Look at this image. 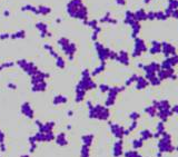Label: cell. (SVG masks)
Returning a JSON list of instances; mask_svg holds the SVG:
<instances>
[{
  "label": "cell",
  "instance_id": "1",
  "mask_svg": "<svg viewBox=\"0 0 178 157\" xmlns=\"http://www.w3.org/2000/svg\"><path fill=\"white\" fill-rule=\"evenodd\" d=\"M88 117L90 119H97V120H108L110 117V111L108 107L104 105L97 104L92 105V107L88 109Z\"/></svg>",
  "mask_w": 178,
  "mask_h": 157
},
{
  "label": "cell",
  "instance_id": "2",
  "mask_svg": "<svg viewBox=\"0 0 178 157\" xmlns=\"http://www.w3.org/2000/svg\"><path fill=\"white\" fill-rule=\"evenodd\" d=\"M157 148H158V152L160 153H167V154H170L175 151V146L173 145L172 141V135L168 134V133H165L162 137L158 139V143H157Z\"/></svg>",
  "mask_w": 178,
  "mask_h": 157
},
{
  "label": "cell",
  "instance_id": "3",
  "mask_svg": "<svg viewBox=\"0 0 178 157\" xmlns=\"http://www.w3.org/2000/svg\"><path fill=\"white\" fill-rule=\"evenodd\" d=\"M126 89V86H123V87H110L109 92H108V96H107L106 100H105V105L106 107H111L115 105L116 103V98H117V95L121 92L123 90Z\"/></svg>",
  "mask_w": 178,
  "mask_h": 157
},
{
  "label": "cell",
  "instance_id": "4",
  "mask_svg": "<svg viewBox=\"0 0 178 157\" xmlns=\"http://www.w3.org/2000/svg\"><path fill=\"white\" fill-rule=\"evenodd\" d=\"M109 128H110V133L113 134V136L116 139H124L125 137V128L119 124H116V123H111L109 121Z\"/></svg>",
  "mask_w": 178,
  "mask_h": 157
},
{
  "label": "cell",
  "instance_id": "5",
  "mask_svg": "<svg viewBox=\"0 0 178 157\" xmlns=\"http://www.w3.org/2000/svg\"><path fill=\"white\" fill-rule=\"evenodd\" d=\"M145 51H147V46H146L145 41L140 39V38H136V40H135V47H134L133 51V57H135V58L140 57Z\"/></svg>",
  "mask_w": 178,
  "mask_h": 157
},
{
  "label": "cell",
  "instance_id": "6",
  "mask_svg": "<svg viewBox=\"0 0 178 157\" xmlns=\"http://www.w3.org/2000/svg\"><path fill=\"white\" fill-rule=\"evenodd\" d=\"M20 110H21V114L28 119H33V117H35V110H33V106L30 105V103H23L21 107H20Z\"/></svg>",
  "mask_w": 178,
  "mask_h": 157
},
{
  "label": "cell",
  "instance_id": "7",
  "mask_svg": "<svg viewBox=\"0 0 178 157\" xmlns=\"http://www.w3.org/2000/svg\"><path fill=\"white\" fill-rule=\"evenodd\" d=\"M162 52L164 54L166 58L170 57V56L176 55V47L173 46L172 44L167 43V41H162Z\"/></svg>",
  "mask_w": 178,
  "mask_h": 157
},
{
  "label": "cell",
  "instance_id": "8",
  "mask_svg": "<svg viewBox=\"0 0 178 157\" xmlns=\"http://www.w3.org/2000/svg\"><path fill=\"white\" fill-rule=\"evenodd\" d=\"M113 157H121L124 156V141L117 139L113 145Z\"/></svg>",
  "mask_w": 178,
  "mask_h": 157
},
{
  "label": "cell",
  "instance_id": "9",
  "mask_svg": "<svg viewBox=\"0 0 178 157\" xmlns=\"http://www.w3.org/2000/svg\"><path fill=\"white\" fill-rule=\"evenodd\" d=\"M152 106L157 110H165V109H170V103L167 99H162V100H152Z\"/></svg>",
  "mask_w": 178,
  "mask_h": 157
},
{
  "label": "cell",
  "instance_id": "10",
  "mask_svg": "<svg viewBox=\"0 0 178 157\" xmlns=\"http://www.w3.org/2000/svg\"><path fill=\"white\" fill-rule=\"evenodd\" d=\"M55 141L59 147H65V146H67L68 143H69L68 138H67V134L64 133V131H61V133H59V134L56 135L55 136Z\"/></svg>",
  "mask_w": 178,
  "mask_h": 157
},
{
  "label": "cell",
  "instance_id": "11",
  "mask_svg": "<svg viewBox=\"0 0 178 157\" xmlns=\"http://www.w3.org/2000/svg\"><path fill=\"white\" fill-rule=\"evenodd\" d=\"M142 69H144V72H145L146 74H149V72L156 74V72L160 69V64L157 61H152V62H150V64H148V65H144Z\"/></svg>",
  "mask_w": 178,
  "mask_h": 157
},
{
  "label": "cell",
  "instance_id": "12",
  "mask_svg": "<svg viewBox=\"0 0 178 157\" xmlns=\"http://www.w3.org/2000/svg\"><path fill=\"white\" fill-rule=\"evenodd\" d=\"M173 115L174 114L172 113L170 109H165V110H157L156 117H158L160 119V121H162V123H166L169 119V117H172Z\"/></svg>",
  "mask_w": 178,
  "mask_h": 157
},
{
  "label": "cell",
  "instance_id": "13",
  "mask_svg": "<svg viewBox=\"0 0 178 157\" xmlns=\"http://www.w3.org/2000/svg\"><path fill=\"white\" fill-rule=\"evenodd\" d=\"M166 133V126H165V123H162V121L159 120V123L157 124L156 126V133H154V138H159L162 137V135Z\"/></svg>",
  "mask_w": 178,
  "mask_h": 157
},
{
  "label": "cell",
  "instance_id": "14",
  "mask_svg": "<svg viewBox=\"0 0 178 157\" xmlns=\"http://www.w3.org/2000/svg\"><path fill=\"white\" fill-rule=\"evenodd\" d=\"M148 85H149V82L145 77L138 76V78H137V80H136V89L137 90H142V89H145L146 87H148Z\"/></svg>",
  "mask_w": 178,
  "mask_h": 157
},
{
  "label": "cell",
  "instance_id": "15",
  "mask_svg": "<svg viewBox=\"0 0 178 157\" xmlns=\"http://www.w3.org/2000/svg\"><path fill=\"white\" fill-rule=\"evenodd\" d=\"M94 141L95 136L92 134H85L81 136V141H82V145H85V146L91 147V145L94 144Z\"/></svg>",
  "mask_w": 178,
  "mask_h": 157
},
{
  "label": "cell",
  "instance_id": "16",
  "mask_svg": "<svg viewBox=\"0 0 178 157\" xmlns=\"http://www.w3.org/2000/svg\"><path fill=\"white\" fill-rule=\"evenodd\" d=\"M149 52L152 55H157L162 52V43H159L157 40H152V47L149 49Z\"/></svg>",
  "mask_w": 178,
  "mask_h": 157
},
{
  "label": "cell",
  "instance_id": "17",
  "mask_svg": "<svg viewBox=\"0 0 178 157\" xmlns=\"http://www.w3.org/2000/svg\"><path fill=\"white\" fill-rule=\"evenodd\" d=\"M116 60H118V61H119L120 64H123V65H126V66L129 65V56H128V54H127L126 51H124V50H121V51L117 55Z\"/></svg>",
  "mask_w": 178,
  "mask_h": 157
},
{
  "label": "cell",
  "instance_id": "18",
  "mask_svg": "<svg viewBox=\"0 0 178 157\" xmlns=\"http://www.w3.org/2000/svg\"><path fill=\"white\" fill-rule=\"evenodd\" d=\"M139 135H140V139L142 141L154 138V133L152 131H149V129H142V131H140Z\"/></svg>",
  "mask_w": 178,
  "mask_h": 157
},
{
  "label": "cell",
  "instance_id": "19",
  "mask_svg": "<svg viewBox=\"0 0 178 157\" xmlns=\"http://www.w3.org/2000/svg\"><path fill=\"white\" fill-rule=\"evenodd\" d=\"M67 102H68V98H67V97H65L64 95H57L55 98H54V100H52V104L55 105V106H59V105L66 104Z\"/></svg>",
  "mask_w": 178,
  "mask_h": 157
},
{
  "label": "cell",
  "instance_id": "20",
  "mask_svg": "<svg viewBox=\"0 0 178 157\" xmlns=\"http://www.w3.org/2000/svg\"><path fill=\"white\" fill-rule=\"evenodd\" d=\"M144 111H145V114H147L149 116V117H156V115H157V109H156L152 105H149V106H147V107L144 109Z\"/></svg>",
  "mask_w": 178,
  "mask_h": 157
},
{
  "label": "cell",
  "instance_id": "21",
  "mask_svg": "<svg viewBox=\"0 0 178 157\" xmlns=\"http://www.w3.org/2000/svg\"><path fill=\"white\" fill-rule=\"evenodd\" d=\"M131 146H133V149L135 151H138L144 146V141L140 139V138H136V139H133L131 141Z\"/></svg>",
  "mask_w": 178,
  "mask_h": 157
},
{
  "label": "cell",
  "instance_id": "22",
  "mask_svg": "<svg viewBox=\"0 0 178 157\" xmlns=\"http://www.w3.org/2000/svg\"><path fill=\"white\" fill-rule=\"evenodd\" d=\"M146 19H147V13H146L142 9L138 10V11L135 13V20H136V21H141V20H146Z\"/></svg>",
  "mask_w": 178,
  "mask_h": 157
},
{
  "label": "cell",
  "instance_id": "23",
  "mask_svg": "<svg viewBox=\"0 0 178 157\" xmlns=\"http://www.w3.org/2000/svg\"><path fill=\"white\" fill-rule=\"evenodd\" d=\"M80 157H90V147L82 145L80 149Z\"/></svg>",
  "mask_w": 178,
  "mask_h": 157
},
{
  "label": "cell",
  "instance_id": "24",
  "mask_svg": "<svg viewBox=\"0 0 178 157\" xmlns=\"http://www.w3.org/2000/svg\"><path fill=\"white\" fill-rule=\"evenodd\" d=\"M155 17H156V19L157 20H162V21L168 19V17L166 16V13L164 12V11H158V12H155Z\"/></svg>",
  "mask_w": 178,
  "mask_h": 157
},
{
  "label": "cell",
  "instance_id": "25",
  "mask_svg": "<svg viewBox=\"0 0 178 157\" xmlns=\"http://www.w3.org/2000/svg\"><path fill=\"white\" fill-rule=\"evenodd\" d=\"M148 82L152 86H159L160 84H162V82L159 80L157 76H154V77H152L150 79H148Z\"/></svg>",
  "mask_w": 178,
  "mask_h": 157
},
{
  "label": "cell",
  "instance_id": "26",
  "mask_svg": "<svg viewBox=\"0 0 178 157\" xmlns=\"http://www.w3.org/2000/svg\"><path fill=\"white\" fill-rule=\"evenodd\" d=\"M170 62V65L172 67H175L176 65H178V55H174V56H170V57H167Z\"/></svg>",
  "mask_w": 178,
  "mask_h": 157
},
{
  "label": "cell",
  "instance_id": "27",
  "mask_svg": "<svg viewBox=\"0 0 178 157\" xmlns=\"http://www.w3.org/2000/svg\"><path fill=\"white\" fill-rule=\"evenodd\" d=\"M168 8L173 10L178 9V0H168Z\"/></svg>",
  "mask_w": 178,
  "mask_h": 157
},
{
  "label": "cell",
  "instance_id": "28",
  "mask_svg": "<svg viewBox=\"0 0 178 157\" xmlns=\"http://www.w3.org/2000/svg\"><path fill=\"white\" fill-rule=\"evenodd\" d=\"M129 118L131 121H138V119L140 118V114L137 113V111H133L129 114Z\"/></svg>",
  "mask_w": 178,
  "mask_h": 157
},
{
  "label": "cell",
  "instance_id": "29",
  "mask_svg": "<svg viewBox=\"0 0 178 157\" xmlns=\"http://www.w3.org/2000/svg\"><path fill=\"white\" fill-rule=\"evenodd\" d=\"M137 127H138V121H131V123H130V126L127 128V131H128L130 134H131V131H136Z\"/></svg>",
  "mask_w": 178,
  "mask_h": 157
},
{
  "label": "cell",
  "instance_id": "30",
  "mask_svg": "<svg viewBox=\"0 0 178 157\" xmlns=\"http://www.w3.org/2000/svg\"><path fill=\"white\" fill-rule=\"evenodd\" d=\"M137 78H138V76H137V75H133V76H131V77H130V78L126 82V86H130L131 84H134V82H136Z\"/></svg>",
  "mask_w": 178,
  "mask_h": 157
},
{
  "label": "cell",
  "instance_id": "31",
  "mask_svg": "<svg viewBox=\"0 0 178 157\" xmlns=\"http://www.w3.org/2000/svg\"><path fill=\"white\" fill-rule=\"evenodd\" d=\"M99 89H100L101 92H109L110 87L109 86H107V85H100L99 86Z\"/></svg>",
  "mask_w": 178,
  "mask_h": 157
},
{
  "label": "cell",
  "instance_id": "32",
  "mask_svg": "<svg viewBox=\"0 0 178 157\" xmlns=\"http://www.w3.org/2000/svg\"><path fill=\"white\" fill-rule=\"evenodd\" d=\"M104 69H105V64H103V65H101L100 67H98V68H96V70L94 72V75H98L99 72H104Z\"/></svg>",
  "mask_w": 178,
  "mask_h": 157
},
{
  "label": "cell",
  "instance_id": "33",
  "mask_svg": "<svg viewBox=\"0 0 178 157\" xmlns=\"http://www.w3.org/2000/svg\"><path fill=\"white\" fill-rule=\"evenodd\" d=\"M5 139H6V134L0 129V144L5 143Z\"/></svg>",
  "mask_w": 178,
  "mask_h": 157
},
{
  "label": "cell",
  "instance_id": "34",
  "mask_svg": "<svg viewBox=\"0 0 178 157\" xmlns=\"http://www.w3.org/2000/svg\"><path fill=\"white\" fill-rule=\"evenodd\" d=\"M170 110H172L173 114L178 115V105H174L173 107H170Z\"/></svg>",
  "mask_w": 178,
  "mask_h": 157
},
{
  "label": "cell",
  "instance_id": "35",
  "mask_svg": "<svg viewBox=\"0 0 178 157\" xmlns=\"http://www.w3.org/2000/svg\"><path fill=\"white\" fill-rule=\"evenodd\" d=\"M0 152H1V153H6V152H7L6 143H2V144H0Z\"/></svg>",
  "mask_w": 178,
  "mask_h": 157
},
{
  "label": "cell",
  "instance_id": "36",
  "mask_svg": "<svg viewBox=\"0 0 178 157\" xmlns=\"http://www.w3.org/2000/svg\"><path fill=\"white\" fill-rule=\"evenodd\" d=\"M147 19H149V20H154V19H156L155 12H148V13H147Z\"/></svg>",
  "mask_w": 178,
  "mask_h": 157
},
{
  "label": "cell",
  "instance_id": "37",
  "mask_svg": "<svg viewBox=\"0 0 178 157\" xmlns=\"http://www.w3.org/2000/svg\"><path fill=\"white\" fill-rule=\"evenodd\" d=\"M172 17H173V18H175V19H178V9L177 10H174V11H173Z\"/></svg>",
  "mask_w": 178,
  "mask_h": 157
},
{
  "label": "cell",
  "instance_id": "38",
  "mask_svg": "<svg viewBox=\"0 0 178 157\" xmlns=\"http://www.w3.org/2000/svg\"><path fill=\"white\" fill-rule=\"evenodd\" d=\"M67 116H68V117H72V116H74V111L72 110L67 111Z\"/></svg>",
  "mask_w": 178,
  "mask_h": 157
},
{
  "label": "cell",
  "instance_id": "39",
  "mask_svg": "<svg viewBox=\"0 0 178 157\" xmlns=\"http://www.w3.org/2000/svg\"><path fill=\"white\" fill-rule=\"evenodd\" d=\"M156 157H162V153H160V152H158V153L156 154Z\"/></svg>",
  "mask_w": 178,
  "mask_h": 157
},
{
  "label": "cell",
  "instance_id": "40",
  "mask_svg": "<svg viewBox=\"0 0 178 157\" xmlns=\"http://www.w3.org/2000/svg\"><path fill=\"white\" fill-rule=\"evenodd\" d=\"M66 128H67V131H70V129H71V125H67V126H66Z\"/></svg>",
  "mask_w": 178,
  "mask_h": 157
},
{
  "label": "cell",
  "instance_id": "41",
  "mask_svg": "<svg viewBox=\"0 0 178 157\" xmlns=\"http://www.w3.org/2000/svg\"><path fill=\"white\" fill-rule=\"evenodd\" d=\"M20 157H30V155H28V154H25V155H21Z\"/></svg>",
  "mask_w": 178,
  "mask_h": 157
},
{
  "label": "cell",
  "instance_id": "42",
  "mask_svg": "<svg viewBox=\"0 0 178 157\" xmlns=\"http://www.w3.org/2000/svg\"><path fill=\"white\" fill-rule=\"evenodd\" d=\"M144 1H145V3H149L150 1H152V0H144Z\"/></svg>",
  "mask_w": 178,
  "mask_h": 157
},
{
  "label": "cell",
  "instance_id": "43",
  "mask_svg": "<svg viewBox=\"0 0 178 157\" xmlns=\"http://www.w3.org/2000/svg\"><path fill=\"white\" fill-rule=\"evenodd\" d=\"M175 151H177V152H178V145L175 147Z\"/></svg>",
  "mask_w": 178,
  "mask_h": 157
},
{
  "label": "cell",
  "instance_id": "44",
  "mask_svg": "<svg viewBox=\"0 0 178 157\" xmlns=\"http://www.w3.org/2000/svg\"><path fill=\"white\" fill-rule=\"evenodd\" d=\"M136 157H142V156H141V155L139 154V155H138V156H136Z\"/></svg>",
  "mask_w": 178,
  "mask_h": 157
},
{
  "label": "cell",
  "instance_id": "45",
  "mask_svg": "<svg viewBox=\"0 0 178 157\" xmlns=\"http://www.w3.org/2000/svg\"><path fill=\"white\" fill-rule=\"evenodd\" d=\"M0 157H2V156H0Z\"/></svg>",
  "mask_w": 178,
  "mask_h": 157
},
{
  "label": "cell",
  "instance_id": "46",
  "mask_svg": "<svg viewBox=\"0 0 178 157\" xmlns=\"http://www.w3.org/2000/svg\"><path fill=\"white\" fill-rule=\"evenodd\" d=\"M177 78H178V76H177Z\"/></svg>",
  "mask_w": 178,
  "mask_h": 157
}]
</instances>
